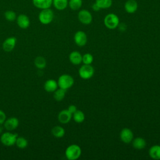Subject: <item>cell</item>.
<instances>
[{
    "label": "cell",
    "instance_id": "obj_21",
    "mask_svg": "<svg viewBox=\"0 0 160 160\" xmlns=\"http://www.w3.org/2000/svg\"><path fill=\"white\" fill-rule=\"evenodd\" d=\"M51 133L53 135V136L57 138H61L64 136L65 130L64 128H62L61 126H56L52 128Z\"/></svg>",
    "mask_w": 160,
    "mask_h": 160
},
{
    "label": "cell",
    "instance_id": "obj_26",
    "mask_svg": "<svg viewBox=\"0 0 160 160\" xmlns=\"http://www.w3.org/2000/svg\"><path fill=\"white\" fill-rule=\"evenodd\" d=\"M72 118L74 121L77 123L82 122L85 119L84 113L81 110H77L74 113L72 114Z\"/></svg>",
    "mask_w": 160,
    "mask_h": 160
},
{
    "label": "cell",
    "instance_id": "obj_17",
    "mask_svg": "<svg viewBox=\"0 0 160 160\" xmlns=\"http://www.w3.org/2000/svg\"><path fill=\"white\" fill-rule=\"evenodd\" d=\"M58 82L52 79H48L44 84V90L48 92H53L58 89Z\"/></svg>",
    "mask_w": 160,
    "mask_h": 160
},
{
    "label": "cell",
    "instance_id": "obj_2",
    "mask_svg": "<svg viewBox=\"0 0 160 160\" xmlns=\"http://www.w3.org/2000/svg\"><path fill=\"white\" fill-rule=\"evenodd\" d=\"M54 12L51 8L41 9L38 14L39 21L44 25L50 24L54 19Z\"/></svg>",
    "mask_w": 160,
    "mask_h": 160
},
{
    "label": "cell",
    "instance_id": "obj_15",
    "mask_svg": "<svg viewBox=\"0 0 160 160\" xmlns=\"http://www.w3.org/2000/svg\"><path fill=\"white\" fill-rule=\"evenodd\" d=\"M138 8V4L136 0H128L124 3V9L129 14L134 13Z\"/></svg>",
    "mask_w": 160,
    "mask_h": 160
},
{
    "label": "cell",
    "instance_id": "obj_1",
    "mask_svg": "<svg viewBox=\"0 0 160 160\" xmlns=\"http://www.w3.org/2000/svg\"><path fill=\"white\" fill-rule=\"evenodd\" d=\"M81 149L79 146L72 144L67 147L65 150V156L69 160H76L81 155Z\"/></svg>",
    "mask_w": 160,
    "mask_h": 160
},
{
    "label": "cell",
    "instance_id": "obj_5",
    "mask_svg": "<svg viewBox=\"0 0 160 160\" xmlns=\"http://www.w3.org/2000/svg\"><path fill=\"white\" fill-rule=\"evenodd\" d=\"M105 26L109 29H114L118 28L119 24V18L114 13H109L104 18Z\"/></svg>",
    "mask_w": 160,
    "mask_h": 160
},
{
    "label": "cell",
    "instance_id": "obj_20",
    "mask_svg": "<svg viewBox=\"0 0 160 160\" xmlns=\"http://www.w3.org/2000/svg\"><path fill=\"white\" fill-rule=\"evenodd\" d=\"M68 0H52L53 6L59 11H62L68 6Z\"/></svg>",
    "mask_w": 160,
    "mask_h": 160
},
{
    "label": "cell",
    "instance_id": "obj_13",
    "mask_svg": "<svg viewBox=\"0 0 160 160\" xmlns=\"http://www.w3.org/2000/svg\"><path fill=\"white\" fill-rule=\"evenodd\" d=\"M34 6L39 9L50 8L52 5V0H32Z\"/></svg>",
    "mask_w": 160,
    "mask_h": 160
},
{
    "label": "cell",
    "instance_id": "obj_6",
    "mask_svg": "<svg viewBox=\"0 0 160 160\" xmlns=\"http://www.w3.org/2000/svg\"><path fill=\"white\" fill-rule=\"evenodd\" d=\"M78 73L79 76L83 79H88L92 77L94 73V69L91 64L82 65L79 69Z\"/></svg>",
    "mask_w": 160,
    "mask_h": 160
},
{
    "label": "cell",
    "instance_id": "obj_29",
    "mask_svg": "<svg viewBox=\"0 0 160 160\" xmlns=\"http://www.w3.org/2000/svg\"><path fill=\"white\" fill-rule=\"evenodd\" d=\"M93 56L91 53H85L82 55V62L84 64H91L93 62Z\"/></svg>",
    "mask_w": 160,
    "mask_h": 160
},
{
    "label": "cell",
    "instance_id": "obj_12",
    "mask_svg": "<svg viewBox=\"0 0 160 160\" xmlns=\"http://www.w3.org/2000/svg\"><path fill=\"white\" fill-rule=\"evenodd\" d=\"M16 21L18 26L21 29H27L30 26L29 18L24 14H21L17 16Z\"/></svg>",
    "mask_w": 160,
    "mask_h": 160
},
{
    "label": "cell",
    "instance_id": "obj_27",
    "mask_svg": "<svg viewBox=\"0 0 160 160\" xmlns=\"http://www.w3.org/2000/svg\"><path fill=\"white\" fill-rule=\"evenodd\" d=\"M15 144L19 149H24L28 145V140L24 137H19L18 136Z\"/></svg>",
    "mask_w": 160,
    "mask_h": 160
},
{
    "label": "cell",
    "instance_id": "obj_31",
    "mask_svg": "<svg viewBox=\"0 0 160 160\" xmlns=\"http://www.w3.org/2000/svg\"><path fill=\"white\" fill-rule=\"evenodd\" d=\"M67 109H68V111H69L70 113H71L72 114L73 113H74V112L78 110L77 107H76L75 105H73V104L69 105V106H68V108Z\"/></svg>",
    "mask_w": 160,
    "mask_h": 160
},
{
    "label": "cell",
    "instance_id": "obj_14",
    "mask_svg": "<svg viewBox=\"0 0 160 160\" xmlns=\"http://www.w3.org/2000/svg\"><path fill=\"white\" fill-rule=\"evenodd\" d=\"M72 116V114L70 113L68 109H63L59 112L58 119L61 124H67L71 121Z\"/></svg>",
    "mask_w": 160,
    "mask_h": 160
},
{
    "label": "cell",
    "instance_id": "obj_9",
    "mask_svg": "<svg viewBox=\"0 0 160 160\" xmlns=\"http://www.w3.org/2000/svg\"><path fill=\"white\" fill-rule=\"evenodd\" d=\"M119 137L121 140L123 142L128 144L132 142L134 138V134L131 129L128 128H125L121 131L119 134Z\"/></svg>",
    "mask_w": 160,
    "mask_h": 160
},
{
    "label": "cell",
    "instance_id": "obj_19",
    "mask_svg": "<svg viewBox=\"0 0 160 160\" xmlns=\"http://www.w3.org/2000/svg\"><path fill=\"white\" fill-rule=\"evenodd\" d=\"M149 156L155 160L160 159V145H154L149 149Z\"/></svg>",
    "mask_w": 160,
    "mask_h": 160
},
{
    "label": "cell",
    "instance_id": "obj_30",
    "mask_svg": "<svg viewBox=\"0 0 160 160\" xmlns=\"http://www.w3.org/2000/svg\"><path fill=\"white\" fill-rule=\"evenodd\" d=\"M6 119V115L5 112L1 109H0V124H3Z\"/></svg>",
    "mask_w": 160,
    "mask_h": 160
},
{
    "label": "cell",
    "instance_id": "obj_24",
    "mask_svg": "<svg viewBox=\"0 0 160 160\" xmlns=\"http://www.w3.org/2000/svg\"><path fill=\"white\" fill-rule=\"evenodd\" d=\"M34 65L39 69H42L46 66V59L42 56H38L34 59Z\"/></svg>",
    "mask_w": 160,
    "mask_h": 160
},
{
    "label": "cell",
    "instance_id": "obj_28",
    "mask_svg": "<svg viewBox=\"0 0 160 160\" xmlns=\"http://www.w3.org/2000/svg\"><path fill=\"white\" fill-rule=\"evenodd\" d=\"M4 16L5 19L8 21H9V22L14 21L17 18L16 13L15 12V11H14L12 10H8V11H5Z\"/></svg>",
    "mask_w": 160,
    "mask_h": 160
},
{
    "label": "cell",
    "instance_id": "obj_7",
    "mask_svg": "<svg viewBox=\"0 0 160 160\" xmlns=\"http://www.w3.org/2000/svg\"><path fill=\"white\" fill-rule=\"evenodd\" d=\"M78 20L84 25L90 24L92 21V15L87 9H81L78 14Z\"/></svg>",
    "mask_w": 160,
    "mask_h": 160
},
{
    "label": "cell",
    "instance_id": "obj_3",
    "mask_svg": "<svg viewBox=\"0 0 160 160\" xmlns=\"http://www.w3.org/2000/svg\"><path fill=\"white\" fill-rule=\"evenodd\" d=\"M57 82L59 88L67 90L73 86L74 80L71 75L64 74L59 77Z\"/></svg>",
    "mask_w": 160,
    "mask_h": 160
},
{
    "label": "cell",
    "instance_id": "obj_16",
    "mask_svg": "<svg viewBox=\"0 0 160 160\" xmlns=\"http://www.w3.org/2000/svg\"><path fill=\"white\" fill-rule=\"evenodd\" d=\"M82 54L76 51L71 52L69 55V59L70 62L74 65H79L82 62Z\"/></svg>",
    "mask_w": 160,
    "mask_h": 160
},
{
    "label": "cell",
    "instance_id": "obj_4",
    "mask_svg": "<svg viewBox=\"0 0 160 160\" xmlns=\"http://www.w3.org/2000/svg\"><path fill=\"white\" fill-rule=\"evenodd\" d=\"M18 135L17 133H13L7 131L1 136L0 140L1 143L5 146H12L15 144Z\"/></svg>",
    "mask_w": 160,
    "mask_h": 160
},
{
    "label": "cell",
    "instance_id": "obj_10",
    "mask_svg": "<svg viewBox=\"0 0 160 160\" xmlns=\"http://www.w3.org/2000/svg\"><path fill=\"white\" fill-rule=\"evenodd\" d=\"M19 119L15 117H11L5 120L3 123L4 128L8 131H12L16 129L19 126Z\"/></svg>",
    "mask_w": 160,
    "mask_h": 160
},
{
    "label": "cell",
    "instance_id": "obj_18",
    "mask_svg": "<svg viewBox=\"0 0 160 160\" xmlns=\"http://www.w3.org/2000/svg\"><path fill=\"white\" fill-rule=\"evenodd\" d=\"M132 144L134 148H135L136 149L140 150V149H144L146 147V141L144 138L141 137H138L132 139Z\"/></svg>",
    "mask_w": 160,
    "mask_h": 160
},
{
    "label": "cell",
    "instance_id": "obj_25",
    "mask_svg": "<svg viewBox=\"0 0 160 160\" xmlns=\"http://www.w3.org/2000/svg\"><path fill=\"white\" fill-rule=\"evenodd\" d=\"M82 6V0H69L68 6L73 11L79 10Z\"/></svg>",
    "mask_w": 160,
    "mask_h": 160
},
{
    "label": "cell",
    "instance_id": "obj_23",
    "mask_svg": "<svg viewBox=\"0 0 160 160\" xmlns=\"http://www.w3.org/2000/svg\"><path fill=\"white\" fill-rule=\"evenodd\" d=\"M95 3L101 9L109 8L112 5V0H95Z\"/></svg>",
    "mask_w": 160,
    "mask_h": 160
},
{
    "label": "cell",
    "instance_id": "obj_32",
    "mask_svg": "<svg viewBox=\"0 0 160 160\" xmlns=\"http://www.w3.org/2000/svg\"><path fill=\"white\" fill-rule=\"evenodd\" d=\"M92 9L94 11H99V10H101V9L99 8V7L94 2L92 6Z\"/></svg>",
    "mask_w": 160,
    "mask_h": 160
},
{
    "label": "cell",
    "instance_id": "obj_11",
    "mask_svg": "<svg viewBox=\"0 0 160 160\" xmlns=\"http://www.w3.org/2000/svg\"><path fill=\"white\" fill-rule=\"evenodd\" d=\"M17 39L14 36H11L6 38L2 44V49L6 52H11L12 51L16 44Z\"/></svg>",
    "mask_w": 160,
    "mask_h": 160
},
{
    "label": "cell",
    "instance_id": "obj_8",
    "mask_svg": "<svg viewBox=\"0 0 160 160\" xmlns=\"http://www.w3.org/2000/svg\"><path fill=\"white\" fill-rule=\"evenodd\" d=\"M74 40L76 45L82 47L86 44L88 41L87 34L82 31H78L74 36Z\"/></svg>",
    "mask_w": 160,
    "mask_h": 160
},
{
    "label": "cell",
    "instance_id": "obj_22",
    "mask_svg": "<svg viewBox=\"0 0 160 160\" xmlns=\"http://www.w3.org/2000/svg\"><path fill=\"white\" fill-rule=\"evenodd\" d=\"M66 90L63 89L62 88H58L55 91H54L53 98L57 101H61L64 99L66 95Z\"/></svg>",
    "mask_w": 160,
    "mask_h": 160
},
{
    "label": "cell",
    "instance_id": "obj_33",
    "mask_svg": "<svg viewBox=\"0 0 160 160\" xmlns=\"http://www.w3.org/2000/svg\"><path fill=\"white\" fill-rule=\"evenodd\" d=\"M2 130H3V127L2 126V124H0V133L2 132Z\"/></svg>",
    "mask_w": 160,
    "mask_h": 160
}]
</instances>
